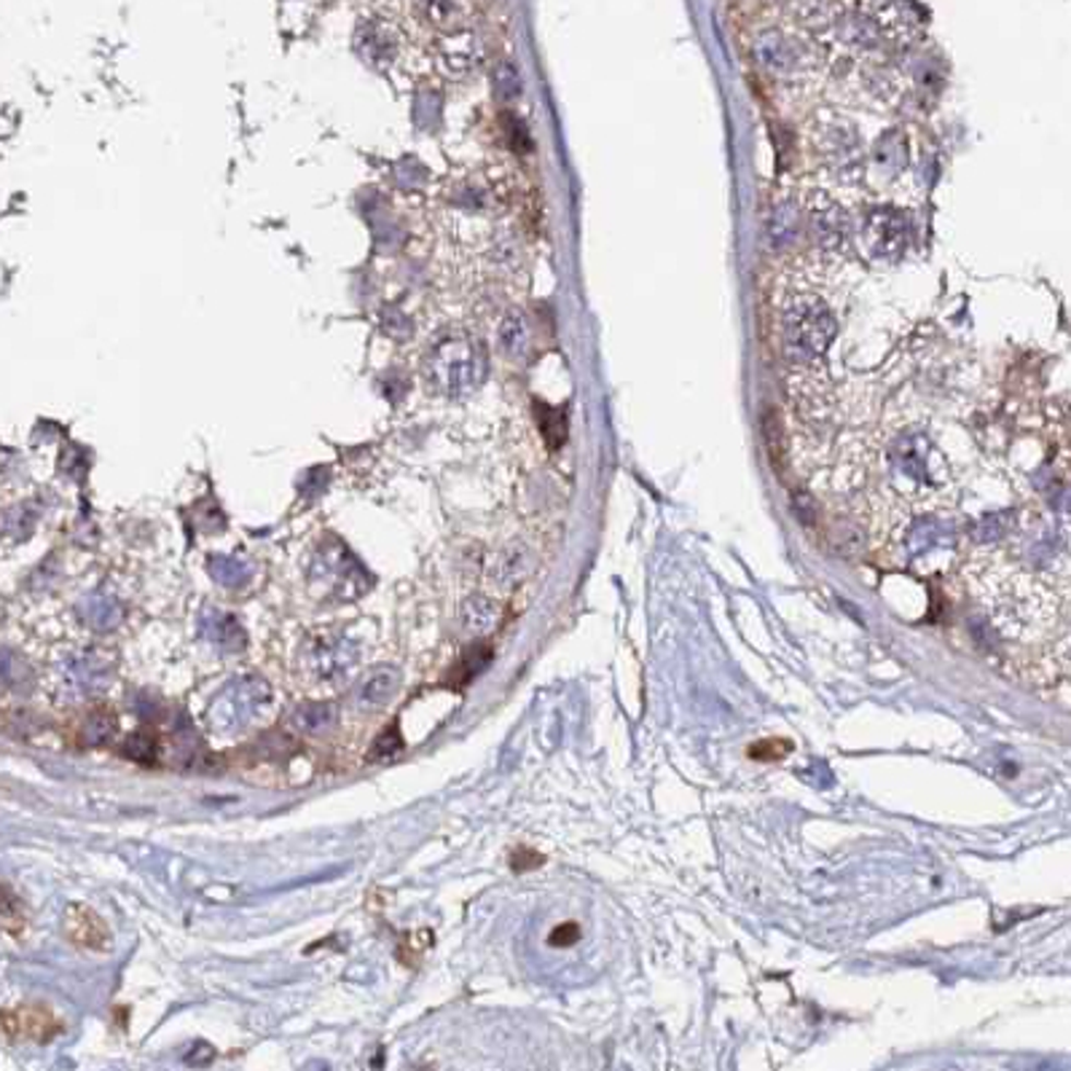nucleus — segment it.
<instances>
[{"instance_id":"9b49d317","label":"nucleus","mask_w":1071,"mask_h":1071,"mask_svg":"<svg viewBox=\"0 0 1071 1071\" xmlns=\"http://www.w3.org/2000/svg\"><path fill=\"white\" fill-rule=\"evenodd\" d=\"M62 921H66V935L79 948H90V951H108L110 948L108 924L90 905H70Z\"/></svg>"},{"instance_id":"9d476101","label":"nucleus","mask_w":1071,"mask_h":1071,"mask_svg":"<svg viewBox=\"0 0 1071 1071\" xmlns=\"http://www.w3.org/2000/svg\"><path fill=\"white\" fill-rule=\"evenodd\" d=\"M804 234V213H800L798 197H780L765 213V237H769L771 248L784 250L795 248Z\"/></svg>"},{"instance_id":"f8f14e48","label":"nucleus","mask_w":1071,"mask_h":1071,"mask_svg":"<svg viewBox=\"0 0 1071 1071\" xmlns=\"http://www.w3.org/2000/svg\"><path fill=\"white\" fill-rule=\"evenodd\" d=\"M290 725L298 734L307 736H325L336 730L338 725V706L333 701H309V704L296 706L290 714Z\"/></svg>"},{"instance_id":"a878e982","label":"nucleus","mask_w":1071,"mask_h":1071,"mask_svg":"<svg viewBox=\"0 0 1071 1071\" xmlns=\"http://www.w3.org/2000/svg\"><path fill=\"white\" fill-rule=\"evenodd\" d=\"M403 749H406V741H403L401 728H397V719H395V723H390L388 728L377 736V741H373L371 749H368V758L392 760L397 758V754H403Z\"/></svg>"},{"instance_id":"4468645a","label":"nucleus","mask_w":1071,"mask_h":1071,"mask_svg":"<svg viewBox=\"0 0 1071 1071\" xmlns=\"http://www.w3.org/2000/svg\"><path fill=\"white\" fill-rule=\"evenodd\" d=\"M357 46H360V51L362 55L368 57L371 62H388L392 60V55H395V38H392V33H390V27L384 25H379V22H368V25H362L360 31H357Z\"/></svg>"},{"instance_id":"0eeeda50","label":"nucleus","mask_w":1071,"mask_h":1071,"mask_svg":"<svg viewBox=\"0 0 1071 1071\" xmlns=\"http://www.w3.org/2000/svg\"><path fill=\"white\" fill-rule=\"evenodd\" d=\"M269 701H272V693H269V685L261 677H242V680L228 685L224 693L210 704L207 725L218 736L239 734L259 714H263V706Z\"/></svg>"},{"instance_id":"2f4dec72","label":"nucleus","mask_w":1071,"mask_h":1071,"mask_svg":"<svg viewBox=\"0 0 1071 1071\" xmlns=\"http://www.w3.org/2000/svg\"><path fill=\"white\" fill-rule=\"evenodd\" d=\"M14 897H11V892L9 889H3L0 886V916H5V913H11L14 911Z\"/></svg>"},{"instance_id":"c756f323","label":"nucleus","mask_w":1071,"mask_h":1071,"mask_svg":"<svg viewBox=\"0 0 1071 1071\" xmlns=\"http://www.w3.org/2000/svg\"><path fill=\"white\" fill-rule=\"evenodd\" d=\"M578 938H581V929H578V924H561V927H556L554 932H551V938H548V942L556 948H567V945H572V942H578Z\"/></svg>"},{"instance_id":"5701e85b","label":"nucleus","mask_w":1071,"mask_h":1071,"mask_svg":"<svg viewBox=\"0 0 1071 1071\" xmlns=\"http://www.w3.org/2000/svg\"><path fill=\"white\" fill-rule=\"evenodd\" d=\"M31 680H33L31 666H27L16 653L0 647V685H5V688L11 690H22L31 685Z\"/></svg>"},{"instance_id":"f257e3e1","label":"nucleus","mask_w":1071,"mask_h":1071,"mask_svg":"<svg viewBox=\"0 0 1071 1071\" xmlns=\"http://www.w3.org/2000/svg\"><path fill=\"white\" fill-rule=\"evenodd\" d=\"M956 583L977 610V650L1028 688L1050 690L1069 675L1067 564L1032 567L1007 548L977 546Z\"/></svg>"},{"instance_id":"b1692460","label":"nucleus","mask_w":1071,"mask_h":1071,"mask_svg":"<svg viewBox=\"0 0 1071 1071\" xmlns=\"http://www.w3.org/2000/svg\"><path fill=\"white\" fill-rule=\"evenodd\" d=\"M460 618L467 631H484L489 629L491 620H495V605H491L489 599H484V596H473V599H467L465 605H462Z\"/></svg>"},{"instance_id":"7ed1b4c3","label":"nucleus","mask_w":1071,"mask_h":1071,"mask_svg":"<svg viewBox=\"0 0 1071 1071\" xmlns=\"http://www.w3.org/2000/svg\"><path fill=\"white\" fill-rule=\"evenodd\" d=\"M838 320L811 288H789L780 312L782 353L789 368H819L833 344Z\"/></svg>"},{"instance_id":"2eb2a0df","label":"nucleus","mask_w":1071,"mask_h":1071,"mask_svg":"<svg viewBox=\"0 0 1071 1071\" xmlns=\"http://www.w3.org/2000/svg\"><path fill=\"white\" fill-rule=\"evenodd\" d=\"M401 671L395 666H379L360 688V701L366 706H384L401 688Z\"/></svg>"},{"instance_id":"412c9836","label":"nucleus","mask_w":1071,"mask_h":1071,"mask_svg":"<svg viewBox=\"0 0 1071 1071\" xmlns=\"http://www.w3.org/2000/svg\"><path fill=\"white\" fill-rule=\"evenodd\" d=\"M427 14V20L447 31H460V22L465 16V0H417Z\"/></svg>"},{"instance_id":"6ab92c4d","label":"nucleus","mask_w":1071,"mask_h":1071,"mask_svg":"<svg viewBox=\"0 0 1071 1071\" xmlns=\"http://www.w3.org/2000/svg\"><path fill=\"white\" fill-rule=\"evenodd\" d=\"M207 570L210 575H213L221 585H226V588H239V585L248 583L250 575H253L248 561L237 559V556H213Z\"/></svg>"},{"instance_id":"cd10ccee","label":"nucleus","mask_w":1071,"mask_h":1071,"mask_svg":"<svg viewBox=\"0 0 1071 1071\" xmlns=\"http://www.w3.org/2000/svg\"><path fill=\"white\" fill-rule=\"evenodd\" d=\"M789 752H793V745L787 739H763L747 749V754L752 760H782Z\"/></svg>"},{"instance_id":"aec40b11","label":"nucleus","mask_w":1071,"mask_h":1071,"mask_svg":"<svg viewBox=\"0 0 1071 1071\" xmlns=\"http://www.w3.org/2000/svg\"><path fill=\"white\" fill-rule=\"evenodd\" d=\"M81 616L86 618V623L95 626V629L110 631L121 623V616H124V612H121V607L116 605L114 599H108V596H92V599H86L84 605H81Z\"/></svg>"},{"instance_id":"1a4fd4ad","label":"nucleus","mask_w":1071,"mask_h":1071,"mask_svg":"<svg viewBox=\"0 0 1071 1071\" xmlns=\"http://www.w3.org/2000/svg\"><path fill=\"white\" fill-rule=\"evenodd\" d=\"M309 653V669L320 677V680H336L353 671L357 664V650L353 642L342 640V636H318Z\"/></svg>"},{"instance_id":"c85d7f7f","label":"nucleus","mask_w":1071,"mask_h":1071,"mask_svg":"<svg viewBox=\"0 0 1071 1071\" xmlns=\"http://www.w3.org/2000/svg\"><path fill=\"white\" fill-rule=\"evenodd\" d=\"M519 75H516V70H513L511 66H502L500 70H497V92H500L502 97H513V95H519Z\"/></svg>"},{"instance_id":"393cba45","label":"nucleus","mask_w":1071,"mask_h":1071,"mask_svg":"<svg viewBox=\"0 0 1071 1071\" xmlns=\"http://www.w3.org/2000/svg\"><path fill=\"white\" fill-rule=\"evenodd\" d=\"M116 714L110 710H92L84 723V741L86 745H103L116 734Z\"/></svg>"},{"instance_id":"bb28decb","label":"nucleus","mask_w":1071,"mask_h":1071,"mask_svg":"<svg viewBox=\"0 0 1071 1071\" xmlns=\"http://www.w3.org/2000/svg\"><path fill=\"white\" fill-rule=\"evenodd\" d=\"M3 526H5V532L9 535H14V537H27L33 532V526H35V513L31 511L27 505H20V508H11L9 513H5V519H3Z\"/></svg>"},{"instance_id":"f03ea898","label":"nucleus","mask_w":1071,"mask_h":1071,"mask_svg":"<svg viewBox=\"0 0 1071 1071\" xmlns=\"http://www.w3.org/2000/svg\"><path fill=\"white\" fill-rule=\"evenodd\" d=\"M804 156L822 189L854 191L865 180V138L846 114L817 108L804 121Z\"/></svg>"},{"instance_id":"a211bd4d","label":"nucleus","mask_w":1071,"mask_h":1071,"mask_svg":"<svg viewBox=\"0 0 1071 1071\" xmlns=\"http://www.w3.org/2000/svg\"><path fill=\"white\" fill-rule=\"evenodd\" d=\"M207 634L215 645H221L224 650H234V653L248 645V636H245L239 620L231 616H224V612H210Z\"/></svg>"},{"instance_id":"6e6552de","label":"nucleus","mask_w":1071,"mask_h":1071,"mask_svg":"<svg viewBox=\"0 0 1071 1071\" xmlns=\"http://www.w3.org/2000/svg\"><path fill=\"white\" fill-rule=\"evenodd\" d=\"M859 245H862L865 255L878 263H889L903 259L905 248H908L911 224L905 213L897 207H868L859 218L857 228Z\"/></svg>"},{"instance_id":"423d86ee","label":"nucleus","mask_w":1071,"mask_h":1071,"mask_svg":"<svg viewBox=\"0 0 1071 1071\" xmlns=\"http://www.w3.org/2000/svg\"><path fill=\"white\" fill-rule=\"evenodd\" d=\"M800 199V213H804V234L809 239V253L828 263H838L848 253V237L852 226L833 191L806 189Z\"/></svg>"},{"instance_id":"7c9ffc66","label":"nucleus","mask_w":1071,"mask_h":1071,"mask_svg":"<svg viewBox=\"0 0 1071 1071\" xmlns=\"http://www.w3.org/2000/svg\"><path fill=\"white\" fill-rule=\"evenodd\" d=\"M511 865H513V870L540 868V865H543V857H540V854L529 852V848H519V852L513 854V857H511Z\"/></svg>"},{"instance_id":"f3484780","label":"nucleus","mask_w":1071,"mask_h":1071,"mask_svg":"<svg viewBox=\"0 0 1071 1071\" xmlns=\"http://www.w3.org/2000/svg\"><path fill=\"white\" fill-rule=\"evenodd\" d=\"M66 680L75 693H95V688L105 682V666L95 664L92 655H81V658H73L66 669Z\"/></svg>"},{"instance_id":"4be33fe9","label":"nucleus","mask_w":1071,"mask_h":1071,"mask_svg":"<svg viewBox=\"0 0 1071 1071\" xmlns=\"http://www.w3.org/2000/svg\"><path fill=\"white\" fill-rule=\"evenodd\" d=\"M124 754L134 763H156V754H159V734L154 728H140L134 734L127 736L124 741Z\"/></svg>"},{"instance_id":"ddd939ff","label":"nucleus","mask_w":1071,"mask_h":1071,"mask_svg":"<svg viewBox=\"0 0 1071 1071\" xmlns=\"http://www.w3.org/2000/svg\"><path fill=\"white\" fill-rule=\"evenodd\" d=\"M478 57H481V49H478V40L471 33L452 31L443 38L441 60L454 75L471 73L478 66Z\"/></svg>"},{"instance_id":"39448f33","label":"nucleus","mask_w":1071,"mask_h":1071,"mask_svg":"<svg viewBox=\"0 0 1071 1071\" xmlns=\"http://www.w3.org/2000/svg\"><path fill=\"white\" fill-rule=\"evenodd\" d=\"M427 382L447 397L473 395L489 373L481 344L471 336H449L432 347L425 362Z\"/></svg>"},{"instance_id":"dca6fc26","label":"nucleus","mask_w":1071,"mask_h":1071,"mask_svg":"<svg viewBox=\"0 0 1071 1071\" xmlns=\"http://www.w3.org/2000/svg\"><path fill=\"white\" fill-rule=\"evenodd\" d=\"M500 344L505 355L524 357L529 349V325L521 309H508L500 323Z\"/></svg>"},{"instance_id":"20e7f679","label":"nucleus","mask_w":1071,"mask_h":1071,"mask_svg":"<svg viewBox=\"0 0 1071 1071\" xmlns=\"http://www.w3.org/2000/svg\"><path fill=\"white\" fill-rule=\"evenodd\" d=\"M752 60L771 81L795 90L822 81L828 73L822 46L787 22L765 25L752 35Z\"/></svg>"}]
</instances>
